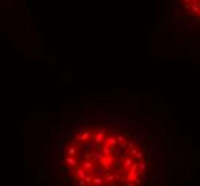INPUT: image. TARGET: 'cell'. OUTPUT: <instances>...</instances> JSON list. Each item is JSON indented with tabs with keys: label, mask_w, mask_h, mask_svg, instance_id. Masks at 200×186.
Here are the masks:
<instances>
[{
	"label": "cell",
	"mask_w": 200,
	"mask_h": 186,
	"mask_svg": "<svg viewBox=\"0 0 200 186\" xmlns=\"http://www.w3.org/2000/svg\"><path fill=\"white\" fill-rule=\"evenodd\" d=\"M60 162L70 186H143L149 165L136 139L100 125L74 130L62 146Z\"/></svg>",
	"instance_id": "obj_1"
}]
</instances>
